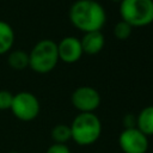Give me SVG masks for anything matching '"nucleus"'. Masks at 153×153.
<instances>
[{
  "instance_id": "19",
  "label": "nucleus",
  "mask_w": 153,
  "mask_h": 153,
  "mask_svg": "<svg viewBox=\"0 0 153 153\" xmlns=\"http://www.w3.org/2000/svg\"><path fill=\"white\" fill-rule=\"evenodd\" d=\"M8 153H19V152H8Z\"/></svg>"
},
{
  "instance_id": "6",
  "label": "nucleus",
  "mask_w": 153,
  "mask_h": 153,
  "mask_svg": "<svg viewBox=\"0 0 153 153\" xmlns=\"http://www.w3.org/2000/svg\"><path fill=\"white\" fill-rule=\"evenodd\" d=\"M71 102L79 112H94L100 105L102 98L94 87L79 86L72 92Z\"/></svg>"
},
{
  "instance_id": "12",
  "label": "nucleus",
  "mask_w": 153,
  "mask_h": 153,
  "mask_svg": "<svg viewBox=\"0 0 153 153\" xmlns=\"http://www.w3.org/2000/svg\"><path fill=\"white\" fill-rule=\"evenodd\" d=\"M7 62H8L11 68L17 69V71H22V69L29 67V53L20 50V49L12 50L8 54Z\"/></svg>"
},
{
  "instance_id": "2",
  "label": "nucleus",
  "mask_w": 153,
  "mask_h": 153,
  "mask_svg": "<svg viewBox=\"0 0 153 153\" xmlns=\"http://www.w3.org/2000/svg\"><path fill=\"white\" fill-rule=\"evenodd\" d=\"M69 127L72 140L79 146L94 143L102 134V122L94 112H79Z\"/></svg>"
},
{
  "instance_id": "14",
  "label": "nucleus",
  "mask_w": 153,
  "mask_h": 153,
  "mask_svg": "<svg viewBox=\"0 0 153 153\" xmlns=\"http://www.w3.org/2000/svg\"><path fill=\"white\" fill-rule=\"evenodd\" d=\"M131 31H133V27L127 22H124L122 19L118 23H116V25L114 26V36L121 41L129 38L131 35Z\"/></svg>"
},
{
  "instance_id": "11",
  "label": "nucleus",
  "mask_w": 153,
  "mask_h": 153,
  "mask_svg": "<svg viewBox=\"0 0 153 153\" xmlns=\"http://www.w3.org/2000/svg\"><path fill=\"white\" fill-rule=\"evenodd\" d=\"M14 43V31L12 26L0 20V55H4L8 51H11Z\"/></svg>"
},
{
  "instance_id": "15",
  "label": "nucleus",
  "mask_w": 153,
  "mask_h": 153,
  "mask_svg": "<svg viewBox=\"0 0 153 153\" xmlns=\"http://www.w3.org/2000/svg\"><path fill=\"white\" fill-rule=\"evenodd\" d=\"M13 94L7 90H0V110H10Z\"/></svg>"
},
{
  "instance_id": "5",
  "label": "nucleus",
  "mask_w": 153,
  "mask_h": 153,
  "mask_svg": "<svg viewBox=\"0 0 153 153\" xmlns=\"http://www.w3.org/2000/svg\"><path fill=\"white\" fill-rule=\"evenodd\" d=\"M10 110L18 120L23 122H30L38 116L41 105L39 100L33 93L23 91L17 94H13L12 105Z\"/></svg>"
},
{
  "instance_id": "10",
  "label": "nucleus",
  "mask_w": 153,
  "mask_h": 153,
  "mask_svg": "<svg viewBox=\"0 0 153 153\" xmlns=\"http://www.w3.org/2000/svg\"><path fill=\"white\" fill-rule=\"evenodd\" d=\"M136 128L146 136L153 135V105L143 108L136 116Z\"/></svg>"
},
{
  "instance_id": "9",
  "label": "nucleus",
  "mask_w": 153,
  "mask_h": 153,
  "mask_svg": "<svg viewBox=\"0 0 153 153\" xmlns=\"http://www.w3.org/2000/svg\"><path fill=\"white\" fill-rule=\"evenodd\" d=\"M81 48L84 54L87 55H97L99 54L105 45V37L102 31H91L84 33L80 39Z\"/></svg>"
},
{
  "instance_id": "4",
  "label": "nucleus",
  "mask_w": 153,
  "mask_h": 153,
  "mask_svg": "<svg viewBox=\"0 0 153 153\" xmlns=\"http://www.w3.org/2000/svg\"><path fill=\"white\" fill-rule=\"evenodd\" d=\"M120 16L133 29L148 26L153 23V0H122Z\"/></svg>"
},
{
  "instance_id": "3",
  "label": "nucleus",
  "mask_w": 153,
  "mask_h": 153,
  "mask_svg": "<svg viewBox=\"0 0 153 153\" xmlns=\"http://www.w3.org/2000/svg\"><path fill=\"white\" fill-rule=\"evenodd\" d=\"M59 61L57 43L53 39L38 41L29 53V67L38 74L51 72Z\"/></svg>"
},
{
  "instance_id": "18",
  "label": "nucleus",
  "mask_w": 153,
  "mask_h": 153,
  "mask_svg": "<svg viewBox=\"0 0 153 153\" xmlns=\"http://www.w3.org/2000/svg\"><path fill=\"white\" fill-rule=\"evenodd\" d=\"M111 1H114V2H118V4H120L122 0H111Z\"/></svg>"
},
{
  "instance_id": "13",
  "label": "nucleus",
  "mask_w": 153,
  "mask_h": 153,
  "mask_svg": "<svg viewBox=\"0 0 153 153\" xmlns=\"http://www.w3.org/2000/svg\"><path fill=\"white\" fill-rule=\"evenodd\" d=\"M51 139L55 143H66L69 140H72V133L71 127L67 124H56L51 129Z\"/></svg>"
},
{
  "instance_id": "8",
  "label": "nucleus",
  "mask_w": 153,
  "mask_h": 153,
  "mask_svg": "<svg viewBox=\"0 0 153 153\" xmlns=\"http://www.w3.org/2000/svg\"><path fill=\"white\" fill-rule=\"evenodd\" d=\"M57 54L59 60L65 63L78 62L84 54L80 39L74 36H67L62 38L57 43Z\"/></svg>"
},
{
  "instance_id": "16",
  "label": "nucleus",
  "mask_w": 153,
  "mask_h": 153,
  "mask_svg": "<svg viewBox=\"0 0 153 153\" xmlns=\"http://www.w3.org/2000/svg\"><path fill=\"white\" fill-rule=\"evenodd\" d=\"M45 153H71L68 146L66 143H53Z\"/></svg>"
},
{
  "instance_id": "1",
  "label": "nucleus",
  "mask_w": 153,
  "mask_h": 153,
  "mask_svg": "<svg viewBox=\"0 0 153 153\" xmlns=\"http://www.w3.org/2000/svg\"><path fill=\"white\" fill-rule=\"evenodd\" d=\"M68 18L75 29L86 33L102 30L106 22V12L96 0H76L69 7Z\"/></svg>"
},
{
  "instance_id": "17",
  "label": "nucleus",
  "mask_w": 153,
  "mask_h": 153,
  "mask_svg": "<svg viewBox=\"0 0 153 153\" xmlns=\"http://www.w3.org/2000/svg\"><path fill=\"white\" fill-rule=\"evenodd\" d=\"M123 126H124V129L136 128V116H134L133 114L124 115V117H123Z\"/></svg>"
},
{
  "instance_id": "7",
  "label": "nucleus",
  "mask_w": 153,
  "mask_h": 153,
  "mask_svg": "<svg viewBox=\"0 0 153 153\" xmlns=\"http://www.w3.org/2000/svg\"><path fill=\"white\" fill-rule=\"evenodd\" d=\"M118 146L123 153H146L149 147L148 136L137 128L123 129L118 136Z\"/></svg>"
}]
</instances>
